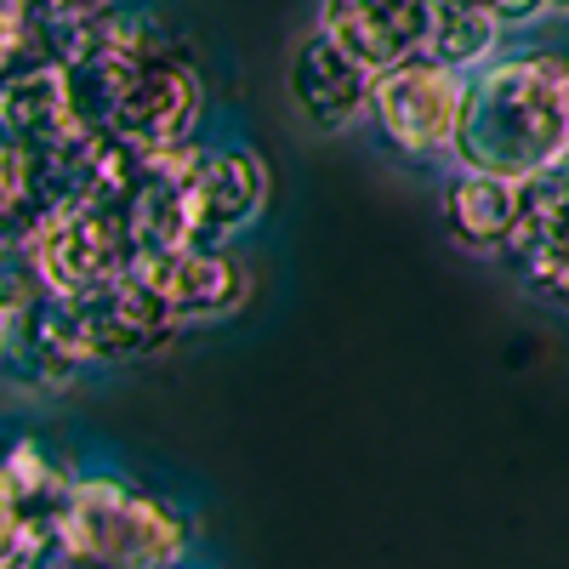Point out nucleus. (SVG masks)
<instances>
[{
	"label": "nucleus",
	"instance_id": "f257e3e1",
	"mask_svg": "<svg viewBox=\"0 0 569 569\" xmlns=\"http://www.w3.org/2000/svg\"><path fill=\"white\" fill-rule=\"evenodd\" d=\"M450 166L541 182L569 166V52L525 46L467 74V109Z\"/></svg>",
	"mask_w": 569,
	"mask_h": 569
},
{
	"label": "nucleus",
	"instance_id": "f03ea898",
	"mask_svg": "<svg viewBox=\"0 0 569 569\" xmlns=\"http://www.w3.org/2000/svg\"><path fill=\"white\" fill-rule=\"evenodd\" d=\"M58 536L86 569H166L188 552L182 512L114 479V472L69 479V496L58 507Z\"/></svg>",
	"mask_w": 569,
	"mask_h": 569
},
{
	"label": "nucleus",
	"instance_id": "7ed1b4c3",
	"mask_svg": "<svg viewBox=\"0 0 569 569\" xmlns=\"http://www.w3.org/2000/svg\"><path fill=\"white\" fill-rule=\"evenodd\" d=\"M461 109H467V69L445 58H410L388 74H376L370 120L388 149L405 160L450 166L456 137H461Z\"/></svg>",
	"mask_w": 569,
	"mask_h": 569
},
{
	"label": "nucleus",
	"instance_id": "20e7f679",
	"mask_svg": "<svg viewBox=\"0 0 569 569\" xmlns=\"http://www.w3.org/2000/svg\"><path fill=\"white\" fill-rule=\"evenodd\" d=\"M131 273L160 297L171 325H217L228 313H240L251 297L246 262H233L228 246H160V251H137Z\"/></svg>",
	"mask_w": 569,
	"mask_h": 569
},
{
	"label": "nucleus",
	"instance_id": "39448f33",
	"mask_svg": "<svg viewBox=\"0 0 569 569\" xmlns=\"http://www.w3.org/2000/svg\"><path fill=\"white\" fill-rule=\"evenodd\" d=\"M433 23L439 0H319V29L337 46H348L370 74L427 58L433 52Z\"/></svg>",
	"mask_w": 569,
	"mask_h": 569
},
{
	"label": "nucleus",
	"instance_id": "423d86ee",
	"mask_svg": "<svg viewBox=\"0 0 569 569\" xmlns=\"http://www.w3.org/2000/svg\"><path fill=\"white\" fill-rule=\"evenodd\" d=\"M291 103L297 114L325 131V137H342L353 131L359 120H370V98H376V74L348 52V46H337L319 23L302 34V46L291 52Z\"/></svg>",
	"mask_w": 569,
	"mask_h": 569
},
{
	"label": "nucleus",
	"instance_id": "0eeeda50",
	"mask_svg": "<svg viewBox=\"0 0 569 569\" xmlns=\"http://www.w3.org/2000/svg\"><path fill=\"white\" fill-rule=\"evenodd\" d=\"M530 188L536 182H512V177H496V171L450 166L445 228L456 233V246H467L472 257H507L512 240H518V228H525Z\"/></svg>",
	"mask_w": 569,
	"mask_h": 569
},
{
	"label": "nucleus",
	"instance_id": "6e6552de",
	"mask_svg": "<svg viewBox=\"0 0 569 569\" xmlns=\"http://www.w3.org/2000/svg\"><path fill=\"white\" fill-rule=\"evenodd\" d=\"M507 262L518 268L530 297L569 313V166L530 188V211H525V228H518Z\"/></svg>",
	"mask_w": 569,
	"mask_h": 569
},
{
	"label": "nucleus",
	"instance_id": "1a4fd4ad",
	"mask_svg": "<svg viewBox=\"0 0 569 569\" xmlns=\"http://www.w3.org/2000/svg\"><path fill=\"white\" fill-rule=\"evenodd\" d=\"M507 23L496 7H479V0H439V23H433V52L427 58H445L467 74H479L485 63L501 58L507 46Z\"/></svg>",
	"mask_w": 569,
	"mask_h": 569
},
{
	"label": "nucleus",
	"instance_id": "9d476101",
	"mask_svg": "<svg viewBox=\"0 0 569 569\" xmlns=\"http://www.w3.org/2000/svg\"><path fill=\"white\" fill-rule=\"evenodd\" d=\"M34 297H40V284H34L29 262H7V268H0V365L18 353V319L29 313Z\"/></svg>",
	"mask_w": 569,
	"mask_h": 569
},
{
	"label": "nucleus",
	"instance_id": "9b49d317",
	"mask_svg": "<svg viewBox=\"0 0 569 569\" xmlns=\"http://www.w3.org/2000/svg\"><path fill=\"white\" fill-rule=\"evenodd\" d=\"M34 525H40V518H29L23 496L12 490L7 467H0V563H12V558H18V547L29 541V530H34Z\"/></svg>",
	"mask_w": 569,
	"mask_h": 569
},
{
	"label": "nucleus",
	"instance_id": "f8f14e48",
	"mask_svg": "<svg viewBox=\"0 0 569 569\" xmlns=\"http://www.w3.org/2000/svg\"><path fill=\"white\" fill-rule=\"evenodd\" d=\"M501 23L518 34V29H536V23H547V18H569V0H501Z\"/></svg>",
	"mask_w": 569,
	"mask_h": 569
},
{
	"label": "nucleus",
	"instance_id": "ddd939ff",
	"mask_svg": "<svg viewBox=\"0 0 569 569\" xmlns=\"http://www.w3.org/2000/svg\"><path fill=\"white\" fill-rule=\"evenodd\" d=\"M166 569H188V563H182V558H177V563H166Z\"/></svg>",
	"mask_w": 569,
	"mask_h": 569
},
{
	"label": "nucleus",
	"instance_id": "4468645a",
	"mask_svg": "<svg viewBox=\"0 0 569 569\" xmlns=\"http://www.w3.org/2000/svg\"><path fill=\"white\" fill-rule=\"evenodd\" d=\"M479 7H501V0H479Z\"/></svg>",
	"mask_w": 569,
	"mask_h": 569
}]
</instances>
